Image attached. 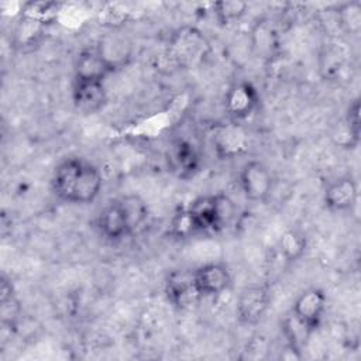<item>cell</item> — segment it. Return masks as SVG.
Segmentation results:
<instances>
[{
    "instance_id": "12",
    "label": "cell",
    "mask_w": 361,
    "mask_h": 361,
    "mask_svg": "<svg viewBox=\"0 0 361 361\" xmlns=\"http://www.w3.org/2000/svg\"><path fill=\"white\" fill-rule=\"evenodd\" d=\"M171 171L180 179L193 178L202 165L197 148L188 140H176L168 151Z\"/></svg>"
},
{
    "instance_id": "9",
    "label": "cell",
    "mask_w": 361,
    "mask_h": 361,
    "mask_svg": "<svg viewBox=\"0 0 361 361\" xmlns=\"http://www.w3.org/2000/svg\"><path fill=\"white\" fill-rule=\"evenodd\" d=\"M212 145L220 159H233L247 151L248 134L238 123L220 124L212 133Z\"/></svg>"
},
{
    "instance_id": "23",
    "label": "cell",
    "mask_w": 361,
    "mask_h": 361,
    "mask_svg": "<svg viewBox=\"0 0 361 361\" xmlns=\"http://www.w3.org/2000/svg\"><path fill=\"white\" fill-rule=\"evenodd\" d=\"M44 27L45 25H42L41 23L21 16V18L17 24V28H16L17 44L23 45V47L32 45L37 41V38L39 37V34L42 32Z\"/></svg>"
},
{
    "instance_id": "3",
    "label": "cell",
    "mask_w": 361,
    "mask_h": 361,
    "mask_svg": "<svg viewBox=\"0 0 361 361\" xmlns=\"http://www.w3.org/2000/svg\"><path fill=\"white\" fill-rule=\"evenodd\" d=\"M207 51L209 44L204 35L199 30L189 27L179 30L172 37L168 54L180 66H193L206 58Z\"/></svg>"
},
{
    "instance_id": "19",
    "label": "cell",
    "mask_w": 361,
    "mask_h": 361,
    "mask_svg": "<svg viewBox=\"0 0 361 361\" xmlns=\"http://www.w3.org/2000/svg\"><path fill=\"white\" fill-rule=\"evenodd\" d=\"M337 25L350 34H355L361 28V3L357 0L341 3L336 8Z\"/></svg>"
},
{
    "instance_id": "5",
    "label": "cell",
    "mask_w": 361,
    "mask_h": 361,
    "mask_svg": "<svg viewBox=\"0 0 361 361\" xmlns=\"http://www.w3.org/2000/svg\"><path fill=\"white\" fill-rule=\"evenodd\" d=\"M238 182L243 195L250 202H265L274 188V176L269 168L258 159H250L241 166Z\"/></svg>"
},
{
    "instance_id": "26",
    "label": "cell",
    "mask_w": 361,
    "mask_h": 361,
    "mask_svg": "<svg viewBox=\"0 0 361 361\" xmlns=\"http://www.w3.org/2000/svg\"><path fill=\"white\" fill-rule=\"evenodd\" d=\"M344 127L351 134V137L360 142V133H361V124H360V100L355 99L350 103L345 117H344Z\"/></svg>"
},
{
    "instance_id": "7",
    "label": "cell",
    "mask_w": 361,
    "mask_h": 361,
    "mask_svg": "<svg viewBox=\"0 0 361 361\" xmlns=\"http://www.w3.org/2000/svg\"><path fill=\"white\" fill-rule=\"evenodd\" d=\"M224 111L230 121L240 123L248 118L259 104V93L248 80L233 83L224 94Z\"/></svg>"
},
{
    "instance_id": "13",
    "label": "cell",
    "mask_w": 361,
    "mask_h": 361,
    "mask_svg": "<svg viewBox=\"0 0 361 361\" xmlns=\"http://www.w3.org/2000/svg\"><path fill=\"white\" fill-rule=\"evenodd\" d=\"M165 295L168 300L178 309L189 307L196 299H200L195 289L192 272L173 271L165 282Z\"/></svg>"
},
{
    "instance_id": "6",
    "label": "cell",
    "mask_w": 361,
    "mask_h": 361,
    "mask_svg": "<svg viewBox=\"0 0 361 361\" xmlns=\"http://www.w3.org/2000/svg\"><path fill=\"white\" fill-rule=\"evenodd\" d=\"M269 307V290L265 285L251 283L244 286L235 302V314L241 324H258Z\"/></svg>"
},
{
    "instance_id": "2",
    "label": "cell",
    "mask_w": 361,
    "mask_h": 361,
    "mask_svg": "<svg viewBox=\"0 0 361 361\" xmlns=\"http://www.w3.org/2000/svg\"><path fill=\"white\" fill-rule=\"evenodd\" d=\"M197 231H220L235 217V204L224 193L199 196L186 207Z\"/></svg>"
},
{
    "instance_id": "21",
    "label": "cell",
    "mask_w": 361,
    "mask_h": 361,
    "mask_svg": "<svg viewBox=\"0 0 361 361\" xmlns=\"http://www.w3.org/2000/svg\"><path fill=\"white\" fill-rule=\"evenodd\" d=\"M268 23L259 21L252 32L254 48L261 58H271L276 48V32Z\"/></svg>"
},
{
    "instance_id": "18",
    "label": "cell",
    "mask_w": 361,
    "mask_h": 361,
    "mask_svg": "<svg viewBox=\"0 0 361 361\" xmlns=\"http://www.w3.org/2000/svg\"><path fill=\"white\" fill-rule=\"evenodd\" d=\"M307 248V237L298 228L286 230L278 240V250L286 262L300 259Z\"/></svg>"
},
{
    "instance_id": "14",
    "label": "cell",
    "mask_w": 361,
    "mask_h": 361,
    "mask_svg": "<svg viewBox=\"0 0 361 361\" xmlns=\"http://www.w3.org/2000/svg\"><path fill=\"white\" fill-rule=\"evenodd\" d=\"M97 227L100 234L110 241H120L128 235L131 231L128 228L126 216L118 203V199L109 202L100 212L97 217Z\"/></svg>"
},
{
    "instance_id": "8",
    "label": "cell",
    "mask_w": 361,
    "mask_h": 361,
    "mask_svg": "<svg viewBox=\"0 0 361 361\" xmlns=\"http://www.w3.org/2000/svg\"><path fill=\"white\" fill-rule=\"evenodd\" d=\"M193 285L200 298H213L231 286V272L221 262H209L192 271Z\"/></svg>"
},
{
    "instance_id": "11",
    "label": "cell",
    "mask_w": 361,
    "mask_h": 361,
    "mask_svg": "<svg viewBox=\"0 0 361 361\" xmlns=\"http://www.w3.org/2000/svg\"><path fill=\"white\" fill-rule=\"evenodd\" d=\"M358 200V185L351 175L331 180L323 192V203L331 212L351 210Z\"/></svg>"
},
{
    "instance_id": "1",
    "label": "cell",
    "mask_w": 361,
    "mask_h": 361,
    "mask_svg": "<svg viewBox=\"0 0 361 361\" xmlns=\"http://www.w3.org/2000/svg\"><path fill=\"white\" fill-rule=\"evenodd\" d=\"M52 192L72 204L92 203L100 193L103 179L100 171L83 158H66L54 171Z\"/></svg>"
},
{
    "instance_id": "15",
    "label": "cell",
    "mask_w": 361,
    "mask_h": 361,
    "mask_svg": "<svg viewBox=\"0 0 361 361\" xmlns=\"http://www.w3.org/2000/svg\"><path fill=\"white\" fill-rule=\"evenodd\" d=\"M114 72L96 47L79 52L75 62V79L103 80Z\"/></svg>"
},
{
    "instance_id": "20",
    "label": "cell",
    "mask_w": 361,
    "mask_h": 361,
    "mask_svg": "<svg viewBox=\"0 0 361 361\" xmlns=\"http://www.w3.org/2000/svg\"><path fill=\"white\" fill-rule=\"evenodd\" d=\"M248 10V4L240 0H224L213 4L216 20L223 25H230L240 21Z\"/></svg>"
},
{
    "instance_id": "24",
    "label": "cell",
    "mask_w": 361,
    "mask_h": 361,
    "mask_svg": "<svg viewBox=\"0 0 361 361\" xmlns=\"http://www.w3.org/2000/svg\"><path fill=\"white\" fill-rule=\"evenodd\" d=\"M0 316L1 326L4 329H14L17 326V322L21 316V306L16 292L6 298H0Z\"/></svg>"
},
{
    "instance_id": "16",
    "label": "cell",
    "mask_w": 361,
    "mask_h": 361,
    "mask_svg": "<svg viewBox=\"0 0 361 361\" xmlns=\"http://www.w3.org/2000/svg\"><path fill=\"white\" fill-rule=\"evenodd\" d=\"M96 48L113 71L124 66L130 59L131 45L124 37H120L117 34L106 35L99 41V45H96Z\"/></svg>"
},
{
    "instance_id": "22",
    "label": "cell",
    "mask_w": 361,
    "mask_h": 361,
    "mask_svg": "<svg viewBox=\"0 0 361 361\" xmlns=\"http://www.w3.org/2000/svg\"><path fill=\"white\" fill-rule=\"evenodd\" d=\"M59 8L61 4L55 1H30L23 6L21 16L47 25L56 18Z\"/></svg>"
},
{
    "instance_id": "17",
    "label": "cell",
    "mask_w": 361,
    "mask_h": 361,
    "mask_svg": "<svg viewBox=\"0 0 361 361\" xmlns=\"http://www.w3.org/2000/svg\"><path fill=\"white\" fill-rule=\"evenodd\" d=\"M118 203L123 209L131 234L141 230L149 217V209L147 202L135 193H128L118 197Z\"/></svg>"
},
{
    "instance_id": "25",
    "label": "cell",
    "mask_w": 361,
    "mask_h": 361,
    "mask_svg": "<svg viewBox=\"0 0 361 361\" xmlns=\"http://www.w3.org/2000/svg\"><path fill=\"white\" fill-rule=\"evenodd\" d=\"M193 233H197V230L188 210L186 209L179 210L171 220V234L178 238H185Z\"/></svg>"
},
{
    "instance_id": "10",
    "label": "cell",
    "mask_w": 361,
    "mask_h": 361,
    "mask_svg": "<svg viewBox=\"0 0 361 361\" xmlns=\"http://www.w3.org/2000/svg\"><path fill=\"white\" fill-rule=\"evenodd\" d=\"M72 103L76 111L85 116L99 113L107 103L104 82L75 79L72 86Z\"/></svg>"
},
{
    "instance_id": "4",
    "label": "cell",
    "mask_w": 361,
    "mask_h": 361,
    "mask_svg": "<svg viewBox=\"0 0 361 361\" xmlns=\"http://www.w3.org/2000/svg\"><path fill=\"white\" fill-rule=\"evenodd\" d=\"M327 307V296L323 289L312 286L302 290L293 305L290 316L300 323L309 333H314L322 322Z\"/></svg>"
}]
</instances>
